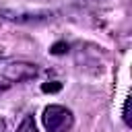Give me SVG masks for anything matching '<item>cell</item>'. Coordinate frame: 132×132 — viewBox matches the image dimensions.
<instances>
[{"instance_id": "4", "label": "cell", "mask_w": 132, "mask_h": 132, "mask_svg": "<svg viewBox=\"0 0 132 132\" xmlns=\"http://www.w3.org/2000/svg\"><path fill=\"white\" fill-rule=\"evenodd\" d=\"M16 132H39V130H37V124H35V120H33L31 113L23 118V122H21L19 128H16Z\"/></svg>"}, {"instance_id": "1", "label": "cell", "mask_w": 132, "mask_h": 132, "mask_svg": "<svg viewBox=\"0 0 132 132\" xmlns=\"http://www.w3.org/2000/svg\"><path fill=\"white\" fill-rule=\"evenodd\" d=\"M41 124H43L45 132H68L74 124V116L68 107L52 103L43 109Z\"/></svg>"}, {"instance_id": "3", "label": "cell", "mask_w": 132, "mask_h": 132, "mask_svg": "<svg viewBox=\"0 0 132 132\" xmlns=\"http://www.w3.org/2000/svg\"><path fill=\"white\" fill-rule=\"evenodd\" d=\"M0 16L10 21V23H19V25H29V23H45L50 19H54L52 10H35V12H19V10H8V8H0Z\"/></svg>"}, {"instance_id": "5", "label": "cell", "mask_w": 132, "mask_h": 132, "mask_svg": "<svg viewBox=\"0 0 132 132\" xmlns=\"http://www.w3.org/2000/svg\"><path fill=\"white\" fill-rule=\"evenodd\" d=\"M60 89H62V82L60 80H47V82L41 85V91L43 93H58Z\"/></svg>"}, {"instance_id": "7", "label": "cell", "mask_w": 132, "mask_h": 132, "mask_svg": "<svg viewBox=\"0 0 132 132\" xmlns=\"http://www.w3.org/2000/svg\"><path fill=\"white\" fill-rule=\"evenodd\" d=\"M122 118L126 126H132V118H130V97L124 99V107H122Z\"/></svg>"}, {"instance_id": "2", "label": "cell", "mask_w": 132, "mask_h": 132, "mask_svg": "<svg viewBox=\"0 0 132 132\" xmlns=\"http://www.w3.org/2000/svg\"><path fill=\"white\" fill-rule=\"evenodd\" d=\"M0 76L10 82H23L37 76V66L25 60H2L0 62Z\"/></svg>"}, {"instance_id": "8", "label": "cell", "mask_w": 132, "mask_h": 132, "mask_svg": "<svg viewBox=\"0 0 132 132\" xmlns=\"http://www.w3.org/2000/svg\"><path fill=\"white\" fill-rule=\"evenodd\" d=\"M0 132H6V122L0 118Z\"/></svg>"}, {"instance_id": "6", "label": "cell", "mask_w": 132, "mask_h": 132, "mask_svg": "<svg viewBox=\"0 0 132 132\" xmlns=\"http://www.w3.org/2000/svg\"><path fill=\"white\" fill-rule=\"evenodd\" d=\"M50 52H52L54 56H62V54L68 52V43H66V41H56V43L50 47Z\"/></svg>"}]
</instances>
